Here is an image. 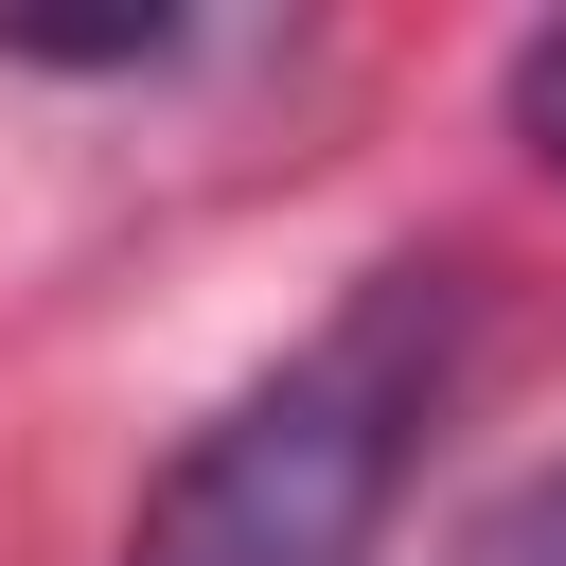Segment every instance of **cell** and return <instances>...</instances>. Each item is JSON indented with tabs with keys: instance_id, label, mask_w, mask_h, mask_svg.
Wrapping results in <instances>:
<instances>
[{
	"instance_id": "6da1fadb",
	"label": "cell",
	"mask_w": 566,
	"mask_h": 566,
	"mask_svg": "<svg viewBox=\"0 0 566 566\" xmlns=\"http://www.w3.org/2000/svg\"><path fill=\"white\" fill-rule=\"evenodd\" d=\"M460 371V265H371L283 371H248L142 495L124 566H371Z\"/></svg>"
},
{
	"instance_id": "7a4b0ae2",
	"label": "cell",
	"mask_w": 566,
	"mask_h": 566,
	"mask_svg": "<svg viewBox=\"0 0 566 566\" xmlns=\"http://www.w3.org/2000/svg\"><path fill=\"white\" fill-rule=\"evenodd\" d=\"M442 566H566V460H548V478H513V495H495Z\"/></svg>"
},
{
	"instance_id": "3957f363",
	"label": "cell",
	"mask_w": 566,
	"mask_h": 566,
	"mask_svg": "<svg viewBox=\"0 0 566 566\" xmlns=\"http://www.w3.org/2000/svg\"><path fill=\"white\" fill-rule=\"evenodd\" d=\"M513 142H531V159L566 177V18H548V35L513 53Z\"/></svg>"
}]
</instances>
